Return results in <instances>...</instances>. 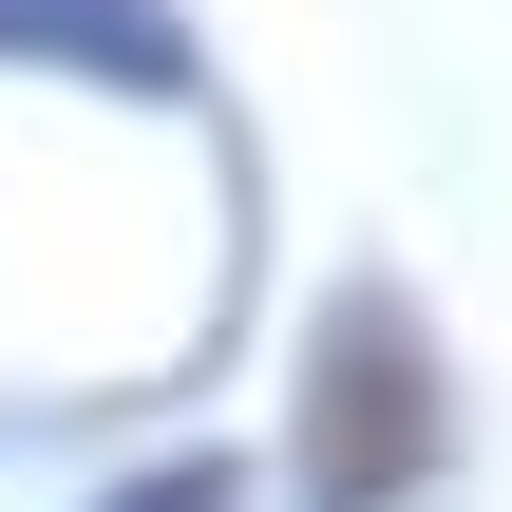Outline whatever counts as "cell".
<instances>
[{"label": "cell", "mask_w": 512, "mask_h": 512, "mask_svg": "<svg viewBox=\"0 0 512 512\" xmlns=\"http://www.w3.org/2000/svg\"><path fill=\"white\" fill-rule=\"evenodd\" d=\"M437 437H456V399H437L418 304H342L323 361H304V494H323V512H418Z\"/></svg>", "instance_id": "obj_1"}, {"label": "cell", "mask_w": 512, "mask_h": 512, "mask_svg": "<svg viewBox=\"0 0 512 512\" xmlns=\"http://www.w3.org/2000/svg\"><path fill=\"white\" fill-rule=\"evenodd\" d=\"M0 57H95V76H133V95H171V76H190L152 0H0Z\"/></svg>", "instance_id": "obj_2"}, {"label": "cell", "mask_w": 512, "mask_h": 512, "mask_svg": "<svg viewBox=\"0 0 512 512\" xmlns=\"http://www.w3.org/2000/svg\"><path fill=\"white\" fill-rule=\"evenodd\" d=\"M133 512H228V475H133Z\"/></svg>", "instance_id": "obj_3"}]
</instances>
